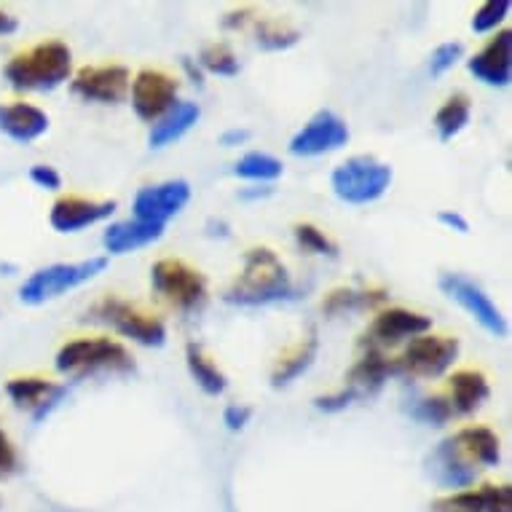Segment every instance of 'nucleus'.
<instances>
[{
	"label": "nucleus",
	"instance_id": "obj_41",
	"mask_svg": "<svg viewBox=\"0 0 512 512\" xmlns=\"http://www.w3.org/2000/svg\"><path fill=\"white\" fill-rule=\"evenodd\" d=\"M437 223L445 228H451V231H456V234H470V223H467V218H464L462 212L440 210L437 212Z\"/></svg>",
	"mask_w": 512,
	"mask_h": 512
},
{
	"label": "nucleus",
	"instance_id": "obj_44",
	"mask_svg": "<svg viewBox=\"0 0 512 512\" xmlns=\"http://www.w3.org/2000/svg\"><path fill=\"white\" fill-rule=\"evenodd\" d=\"M0 507H3V504H0Z\"/></svg>",
	"mask_w": 512,
	"mask_h": 512
},
{
	"label": "nucleus",
	"instance_id": "obj_17",
	"mask_svg": "<svg viewBox=\"0 0 512 512\" xmlns=\"http://www.w3.org/2000/svg\"><path fill=\"white\" fill-rule=\"evenodd\" d=\"M6 395L11 397V403L27 411L33 416V421L46 419L59 403L62 397L68 395V387H59V384H51L46 378H11L6 384Z\"/></svg>",
	"mask_w": 512,
	"mask_h": 512
},
{
	"label": "nucleus",
	"instance_id": "obj_9",
	"mask_svg": "<svg viewBox=\"0 0 512 512\" xmlns=\"http://www.w3.org/2000/svg\"><path fill=\"white\" fill-rule=\"evenodd\" d=\"M459 357V338L451 336H419L405 346L395 360V373H408L416 378H437L451 368Z\"/></svg>",
	"mask_w": 512,
	"mask_h": 512
},
{
	"label": "nucleus",
	"instance_id": "obj_20",
	"mask_svg": "<svg viewBox=\"0 0 512 512\" xmlns=\"http://www.w3.org/2000/svg\"><path fill=\"white\" fill-rule=\"evenodd\" d=\"M46 132H49V116L38 105L30 102L0 105V135H6L14 143H35Z\"/></svg>",
	"mask_w": 512,
	"mask_h": 512
},
{
	"label": "nucleus",
	"instance_id": "obj_8",
	"mask_svg": "<svg viewBox=\"0 0 512 512\" xmlns=\"http://www.w3.org/2000/svg\"><path fill=\"white\" fill-rule=\"evenodd\" d=\"M437 285H440V290H443L451 301L459 303V306L478 322L480 328L486 330L488 336H507V330H510L507 328V319H504L499 306L491 301V295H488L478 282H472V279L462 277V274H440Z\"/></svg>",
	"mask_w": 512,
	"mask_h": 512
},
{
	"label": "nucleus",
	"instance_id": "obj_33",
	"mask_svg": "<svg viewBox=\"0 0 512 512\" xmlns=\"http://www.w3.org/2000/svg\"><path fill=\"white\" fill-rule=\"evenodd\" d=\"M204 70H210L215 76H236L239 73V59L231 49H228L226 43H212L207 49L202 51V57H199Z\"/></svg>",
	"mask_w": 512,
	"mask_h": 512
},
{
	"label": "nucleus",
	"instance_id": "obj_26",
	"mask_svg": "<svg viewBox=\"0 0 512 512\" xmlns=\"http://www.w3.org/2000/svg\"><path fill=\"white\" fill-rule=\"evenodd\" d=\"M456 440L467 448V454L475 459L480 470L486 467H499L502 462V443L494 429L488 427H464L456 432Z\"/></svg>",
	"mask_w": 512,
	"mask_h": 512
},
{
	"label": "nucleus",
	"instance_id": "obj_25",
	"mask_svg": "<svg viewBox=\"0 0 512 512\" xmlns=\"http://www.w3.org/2000/svg\"><path fill=\"white\" fill-rule=\"evenodd\" d=\"M319 352V338L317 330H309V336L301 338L298 344L279 357V362L271 370V387H287V384H293L295 378L303 376L306 370L311 368V362L317 360Z\"/></svg>",
	"mask_w": 512,
	"mask_h": 512
},
{
	"label": "nucleus",
	"instance_id": "obj_27",
	"mask_svg": "<svg viewBox=\"0 0 512 512\" xmlns=\"http://www.w3.org/2000/svg\"><path fill=\"white\" fill-rule=\"evenodd\" d=\"M185 365H188L191 378H194L196 384L202 387V392H207V395L218 397L228 389L226 373H223V370L204 354L202 346L194 344V341L185 346Z\"/></svg>",
	"mask_w": 512,
	"mask_h": 512
},
{
	"label": "nucleus",
	"instance_id": "obj_34",
	"mask_svg": "<svg viewBox=\"0 0 512 512\" xmlns=\"http://www.w3.org/2000/svg\"><path fill=\"white\" fill-rule=\"evenodd\" d=\"M413 419H419L421 424H432V427H440L445 421L454 416V408L445 397H424L411 408Z\"/></svg>",
	"mask_w": 512,
	"mask_h": 512
},
{
	"label": "nucleus",
	"instance_id": "obj_7",
	"mask_svg": "<svg viewBox=\"0 0 512 512\" xmlns=\"http://www.w3.org/2000/svg\"><path fill=\"white\" fill-rule=\"evenodd\" d=\"M153 290L180 311L199 309L207 298V279L199 269L177 258L156 261L151 269Z\"/></svg>",
	"mask_w": 512,
	"mask_h": 512
},
{
	"label": "nucleus",
	"instance_id": "obj_16",
	"mask_svg": "<svg viewBox=\"0 0 512 512\" xmlns=\"http://www.w3.org/2000/svg\"><path fill=\"white\" fill-rule=\"evenodd\" d=\"M113 212H116L113 199L97 202V199H84V196H62L51 207L49 223L59 234H76L81 228L108 220Z\"/></svg>",
	"mask_w": 512,
	"mask_h": 512
},
{
	"label": "nucleus",
	"instance_id": "obj_36",
	"mask_svg": "<svg viewBox=\"0 0 512 512\" xmlns=\"http://www.w3.org/2000/svg\"><path fill=\"white\" fill-rule=\"evenodd\" d=\"M464 57V46L459 41H448L440 43L435 51H432V57H429V73L435 78H440L443 73L454 68L456 62Z\"/></svg>",
	"mask_w": 512,
	"mask_h": 512
},
{
	"label": "nucleus",
	"instance_id": "obj_39",
	"mask_svg": "<svg viewBox=\"0 0 512 512\" xmlns=\"http://www.w3.org/2000/svg\"><path fill=\"white\" fill-rule=\"evenodd\" d=\"M30 180H33L38 188H46V191H59L62 188V175L57 169L49 167V164H35L30 169Z\"/></svg>",
	"mask_w": 512,
	"mask_h": 512
},
{
	"label": "nucleus",
	"instance_id": "obj_24",
	"mask_svg": "<svg viewBox=\"0 0 512 512\" xmlns=\"http://www.w3.org/2000/svg\"><path fill=\"white\" fill-rule=\"evenodd\" d=\"M491 397L488 378L480 370H456L451 376V408L459 416H470Z\"/></svg>",
	"mask_w": 512,
	"mask_h": 512
},
{
	"label": "nucleus",
	"instance_id": "obj_14",
	"mask_svg": "<svg viewBox=\"0 0 512 512\" xmlns=\"http://www.w3.org/2000/svg\"><path fill=\"white\" fill-rule=\"evenodd\" d=\"M132 76L124 65H89L76 73L70 81V89L76 97L100 105H116L129 94Z\"/></svg>",
	"mask_w": 512,
	"mask_h": 512
},
{
	"label": "nucleus",
	"instance_id": "obj_23",
	"mask_svg": "<svg viewBox=\"0 0 512 512\" xmlns=\"http://www.w3.org/2000/svg\"><path fill=\"white\" fill-rule=\"evenodd\" d=\"M199 118H202V110L196 102H177L167 116L153 124L148 143H151V148H167V145L183 140L199 124Z\"/></svg>",
	"mask_w": 512,
	"mask_h": 512
},
{
	"label": "nucleus",
	"instance_id": "obj_18",
	"mask_svg": "<svg viewBox=\"0 0 512 512\" xmlns=\"http://www.w3.org/2000/svg\"><path fill=\"white\" fill-rule=\"evenodd\" d=\"M467 68L478 81L486 86H507L512 78V33L502 30L496 33L475 57L467 62Z\"/></svg>",
	"mask_w": 512,
	"mask_h": 512
},
{
	"label": "nucleus",
	"instance_id": "obj_42",
	"mask_svg": "<svg viewBox=\"0 0 512 512\" xmlns=\"http://www.w3.org/2000/svg\"><path fill=\"white\" fill-rule=\"evenodd\" d=\"M250 140V129H228V132H223L220 135V143L226 145V148H231V145H242Z\"/></svg>",
	"mask_w": 512,
	"mask_h": 512
},
{
	"label": "nucleus",
	"instance_id": "obj_30",
	"mask_svg": "<svg viewBox=\"0 0 512 512\" xmlns=\"http://www.w3.org/2000/svg\"><path fill=\"white\" fill-rule=\"evenodd\" d=\"M285 172L282 161L277 156L263 151L244 153L242 159L234 164V175L242 180H252V183H274Z\"/></svg>",
	"mask_w": 512,
	"mask_h": 512
},
{
	"label": "nucleus",
	"instance_id": "obj_28",
	"mask_svg": "<svg viewBox=\"0 0 512 512\" xmlns=\"http://www.w3.org/2000/svg\"><path fill=\"white\" fill-rule=\"evenodd\" d=\"M387 301L384 290H357V287H338L328 298L322 301V311L333 317V314H346V311H365L376 309L378 303Z\"/></svg>",
	"mask_w": 512,
	"mask_h": 512
},
{
	"label": "nucleus",
	"instance_id": "obj_31",
	"mask_svg": "<svg viewBox=\"0 0 512 512\" xmlns=\"http://www.w3.org/2000/svg\"><path fill=\"white\" fill-rule=\"evenodd\" d=\"M255 38H258L261 49L282 51L295 46L301 33L295 27H287L285 22H279V19H255Z\"/></svg>",
	"mask_w": 512,
	"mask_h": 512
},
{
	"label": "nucleus",
	"instance_id": "obj_3",
	"mask_svg": "<svg viewBox=\"0 0 512 512\" xmlns=\"http://www.w3.org/2000/svg\"><path fill=\"white\" fill-rule=\"evenodd\" d=\"M105 269H108V258L102 255L76 263H51L25 279V285L19 287V301L25 306H43V303L57 301L70 290H78L94 277H100Z\"/></svg>",
	"mask_w": 512,
	"mask_h": 512
},
{
	"label": "nucleus",
	"instance_id": "obj_11",
	"mask_svg": "<svg viewBox=\"0 0 512 512\" xmlns=\"http://www.w3.org/2000/svg\"><path fill=\"white\" fill-rule=\"evenodd\" d=\"M427 475L440 488L467 491L478 480L480 467L467 454V448L456 440V435H451L443 443H437L435 451L427 456Z\"/></svg>",
	"mask_w": 512,
	"mask_h": 512
},
{
	"label": "nucleus",
	"instance_id": "obj_15",
	"mask_svg": "<svg viewBox=\"0 0 512 512\" xmlns=\"http://www.w3.org/2000/svg\"><path fill=\"white\" fill-rule=\"evenodd\" d=\"M429 328H432V319L427 314H419V311L411 309H387L373 319V325L362 338V344L376 346V349L397 346L403 341L424 336Z\"/></svg>",
	"mask_w": 512,
	"mask_h": 512
},
{
	"label": "nucleus",
	"instance_id": "obj_35",
	"mask_svg": "<svg viewBox=\"0 0 512 512\" xmlns=\"http://www.w3.org/2000/svg\"><path fill=\"white\" fill-rule=\"evenodd\" d=\"M510 9V0H488V3H483V6L475 11V17H472V30H475V33H491V30H496V27L502 25L504 17L510 14Z\"/></svg>",
	"mask_w": 512,
	"mask_h": 512
},
{
	"label": "nucleus",
	"instance_id": "obj_12",
	"mask_svg": "<svg viewBox=\"0 0 512 512\" xmlns=\"http://www.w3.org/2000/svg\"><path fill=\"white\" fill-rule=\"evenodd\" d=\"M191 202V185L188 180H167V183L145 185L135 196V220L167 226V220L183 212L185 204Z\"/></svg>",
	"mask_w": 512,
	"mask_h": 512
},
{
	"label": "nucleus",
	"instance_id": "obj_32",
	"mask_svg": "<svg viewBox=\"0 0 512 512\" xmlns=\"http://www.w3.org/2000/svg\"><path fill=\"white\" fill-rule=\"evenodd\" d=\"M295 242L303 252H311V255H328V258H336L338 244L330 239L322 228L311 226V223H298L295 226Z\"/></svg>",
	"mask_w": 512,
	"mask_h": 512
},
{
	"label": "nucleus",
	"instance_id": "obj_19",
	"mask_svg": "<svg viewBox=\"0 0 512 512\" xmlns=\"http://www.w3.org/2000/svg\"><path fill=\"white\" fill-rule=\"evenodd\" d=\"M432 512H512V486H480L456 491L432 504Z\"/></svg>",
	"mask_w": 512,
	"mask_h": 512
},
{
	"label": "nucleus",
	"instance_id": "obj_21",
	"mask_svg": "<svg viewBox=\"0 0 512 512\" xmlns=\"http://www.w3.org/2000/svg\"><path fill=\"white\" fill-rule=\"evenodd\" d=\"M362 357L352 365L349 376H346V389H352L354 395H373L387 384V378L395 373V360H387V354L376 349V346L362 344Z\"/></svg>",
	"mask_w": 512,
	"mask_h": 512
},
{
	"label": "nucleus",
	"instance_id": "obj_29",
	"mask_svg": "<svg viewBox=\"0 0 512 512\" xmlns=\"http://www.w3.org/2000/svg\"><path fill=\"white\" fill-rule=\"evenodd\" d=\"M470 118H472L470 97H467V94H451V97H448V100L440 105V110L435 113L437 137H440L443 143L454 140L464 126L470 124Z\"/></svg>",
	"mask_w": 512,
	"mask_h": 512
},
{
	"label": "nucleus",
	"instance_id": "obj_37",
	"mask_svg": "<svg viewBox=\"0 0 512 512\" xmlns=\"http://www.w3.org/2000/svg\"><path fill=\"white\" fill-rule=\"evenodd\" d=\"M19 472V454L11 437L0 429V480H9L11 475Z\"/></svg>",
	"mask_w": 512,
	"mask_h": 512
},
{
	"label": "nucleus",
	"instance_id": "obj_13",
	"mask_svg": "<svg viewBox=\"0 0 512 512\" xmlns=\"http://www.w3.org/2000/svg\"><path fill=\"white\" fill-rule=\"evenodd\" d=\"M129 92H132V108L143 121H159L177 105V81L164 70H140Z\"/></svg>",
	"mask_w": 512,
	"mask_h": 512
},
{
	"label": "nucleus",
	"instance_id": "obj_43",
	"mask_svg": "<svg viewBox=\"0 0 512 512\" xmlns=\"http://www.w3.org/2000/svg\"><path fill=\"white\" fill-rule=\"evenodd\" d=\"M19 30V22L6 11H0V35H11Z\"/></svg>",
	"mask_w": 512,
	"mask_h": 512
},
{
	"label": "nucleus",
	"instance_id": "obj_1",
	"mask_svg": "<svg viewBox=\"0 0 512 512\" xmlns=\"http://www.w3.org/2000/svg\"><path fill=\"white\" fill-rule=\"evenodd\" d=\"M285 298H293V279L282 258L269 247L247 250L239 277L226 290V301L236 306H269Z\"/></svg>",
	"mask_w": 512,
	"mask_h": 512
},
{
	"label": "nucleus",
	"instance_id": "obj_6",
	"mask_svg": "<svg viewBox=\"0 0 512 512\" xmlns=\"http://www.w3.org/2000/svg\"><path fill=\"white\" fill-rule=\"evenodd\" d=\"M89 314H92V319L105 322L116 333H121L124 338H132L137 344L159 349L167 341V328H164V322L159 317L137 309L135 303L116 298V295H108L100 303H94Z\"/></svg>",
	"mask_w": 512,
	"mask_h": 512
},
{
	"label": "nucleus",
	"instance_id": "obj_5",
	"mask_svg": "<svg viewBox=\"0 0 512 512\" xmlns=\"http://www.w3.org/2000/svg\"><path fill=\"white\" fill-rule=\"evenodd\" d=\"M54 365L65 376H89V373H100V370H110V373L135 370V360L126 352V346L105 336L68 341L57 352Z\"/></svg>",
	"mask_w": 512,
	"mask_h": 512
},
{
	"label": "nucleus",
	"instance_id": "obj_40",
	"mask_svg": "<svg viewBox=\"0 0 512 512\" xmlns=\"http://www.w3.org/2000/svg\"><path fill=\"white\" fill-rule=\"evenodd\" d=\"M252 419V408L247 405H228L226 411H223V424H226L231 432H239L250 424Z\"/></svg>",
	"mask_w": 512,
	"mask_h": 512
},
{
	"label": "nucleus",
	"instance_id": "obj_22",
	"mask_svg": "<svg viewBox=\"0 0 512 512\" xmlns=\"http://www.w3.org/2000/svg\"><path fill=\"white\" fill-rule=\"evenodd\" d=\"M161 236H164V226H153L143 220H118L105 228L102 244L110 255H126V252H137L148 244L159 242Z\"/></svg>",
	"mask_w": 512,
	"mask_h": 512
},
{
	"label": "nucleus",
	"instance_id": "obj_10",
	"mask_svg": "<svg viewBox=\"0 0 512 512\" xmlns=\"http://www.w3.org/2000/svg\"><path fill=\"white\" fill-rule=\"evenodd\" d=\"M349 126L333 110H317L290 140V153L298 159H317L325 153L341 151L349 143Z\"/></svg>",
	"mask_w": 512,
	"mask_h": 512
},
{
	"label": "nucleus",
	"instance_id": "obj_38",
	"mask_svg": "<svg viewBox=\"0 0 512 512\" xmlns=\"http://www.w3.org/2000/svg\"><path fill=\"white\" fill-rule=\"evenodd\" d=\"M357 400V395H354L352 389H341V392H333V395H325V397H317L314 400V405H317V411H325V413H338L344 411V408H349V405Z\"/></svg>",
	"mask_w": 512,
	"mask_h": 512
},
{
	"label": "nucleus",
	"instance_id": "obj_2",
	"mask_svg": "<svg viewBox=\"0 0 512 512\" xmlns=\"http://www.w3.org/2000/svg\"><path fill=\"white\" fill-rule=\"evenodd\" d=\"M3 73L17 92H51L73 73V51L62 41L35 43L11 57Z\"/></svg>",
	"mask_w": 512,
	"mask_h": 512
},
{
	"label": "nucleus",
	"instance_id": "obj_4",
	"mask_svg": "<svg viewBox=\"0 0 512 512\" xmlns=\"http://www.w3.org/2000/svg\"><path fill=\"white\" fill-rule=\"evenodd\" d=\"M392 167L387 161L376 159V156H352L344 164H338L330 175V185H333V194L344 204H373L381 196L387 194L389 185H392Z\"/></svg>",
	"mask_w": 512,
	"mask_h": 512
}]
</instances>
